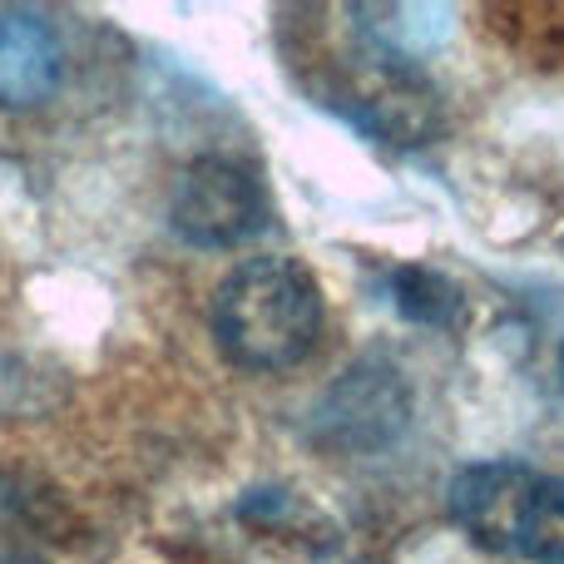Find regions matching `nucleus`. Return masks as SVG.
Returning <instances> with one entry per match:
<instances>
[{
	"label": "nucleus",
	"instance_id": "4",
	"mask_svg": "<svg viewBox=\"0 0 564 564\" xmlns=\"http://www.w3.org/2000/svg\"><path fill=\"white\" fill-rule=\"evenodd\" d=\"M347 109L361 129H371L377 139L387 144H421V139L436 129L441 109H436V95L421 75H411L401 59H381V55H367L361 59V75L351 79L347 89Z\"/></svg>",
	"mask_w": 564,
	"mask_h": 564
},
{
	"label": "nucleus",
	"instance_id": "2",
	"mask_svg": "<svg viewBox=\"0 0 564 564\" xmlns=\"http://www.w3.org/2000/svg\"><path fill=\"white\" fill-rule=\"evenodd\" d=\"M451 516L496 555L564 564V480L516 460H480L451 480Z\"/></svg>",
	"mask_w": 564,
	"mask_h": 564
},
{
	"label": "nucleus",
	"instance_id": "7",
	"mask_svg": "<svg viewBox=\"0 0 564 564\" xmlns=\"http://www.w3.org/2000/svg\"><path fill=\"white\" fill-rule=\"evenodd\" d=\"M391 297H397L401 317L431 322V327H451L460 317V292L451 278L431 273V268H401L391 278Z\"/></svg>",
	"mask_w": 564,
	"mask_h": 564
},
{
	"label": "nucleus",
	"instance_id": "9",
	"mask_svg": "<svg viewBox=\"0 0 564 564\" xmlns=\"http://www.w3.org/2000/svg\"><path fill=\"white\" fill-rule=\"evenodd\" d=\"M560 377H564V351H560Z\"/></svg>",
	"mask_w": 564,
	"mask_h": 564
},
{
	"label": "nucleus",
	"instance_id": "8",
	"mask_svg": "<svg viewBox=\"0 0 564 564\" xmlns=\"http://www.w3.org/2000/svg\"><path fill=\"white\" fill-rule=\"evenodd\" d=\"M0 564H45V560H35V555H0Z\"/></svg>",
	"mask_w": 564,
	"mask_h": 564
},
{
	"label": "nucleus",
	"instance_id": "3",
	"mask_svg": "<svg viewBox=\"0 0 564 564\" xmlns=\"http://www.w3.org/2000/svg\"><path fill=\"white\" fill-rule=\"evenodd\" d=\"M174 228L194 248H234L263 228V188L234 159H198L174 188Z\"/></svg>",
	"mask_w": 564,
	"mask_h": 564
},
{
	"label": "nucleus",
	"instance_id": "5",
	"mask_svg": "<svg viewBox=\"0 0 564 564\" xmlns=\"http://www.w3.org/2000/svg\"><path fill=\"white\" fill-rule=\"evenodd\" d=\"M317 421H327L332 441H341V446H381L406 421V387L391 367L367 361L332 387L327 411Z\"/></svg>",
	"mask_w": 564,
	"mask_h": 564
},
{
	"label": "nucleus",
	"instance_id": "6",
	"mask_svg": "<svg viewBox=\"0 0 564 564\" xmlns=\"http://www.w3.org/2000/svg\"><path fill=\"white\" fill-rule=\"evenodd\" d=\"M65 55L45 20L35 15H0V109H35L59 89Z\"/></svg>",
	"mask_w": 564,
	"mask_h": 564
},
{
	"label": "nucleus",
	"instance_id": "1",
	"mask_svg": "<svg viewBox=\"0 0 564 564\" xmlns=\"http://www.w3.org/2000/svg\"><path fill=\"white\" fill-rule=\"evenodd\" d=\"M214 332L238 367H292L307 357L322 332L317 282L288 258H258L234 268L214 297Z\"/></svg>",
	"mask_w": 564,
	"mask_h": 564
}]
</instances>
